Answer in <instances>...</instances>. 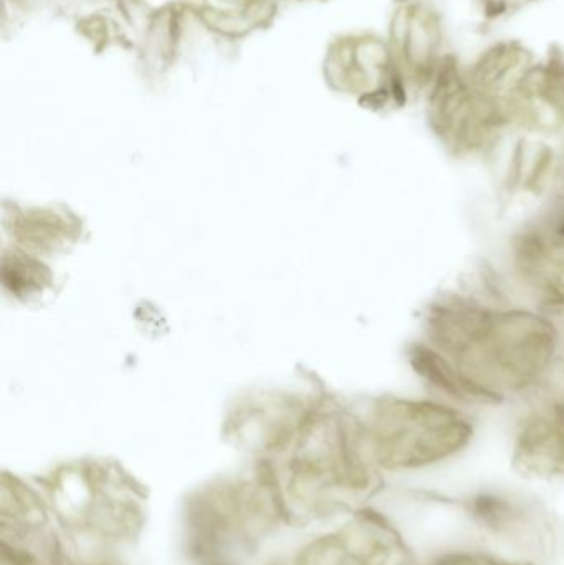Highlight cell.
Instances as JSON below:
<instances>
[{"label": "cell", "mask_w": 564, "mask_h": 565, "mask_svg": "<svg viewBox=\"0 0 564 565\" xmlns=\"http://www.w3.org/2000/svg\"><path fill=\"white\" fill-rule=\"evenodd\" d=\"M424 344L446 367L457 401L500 404L535 387L555 362L560 334L540 312L464 296L434 302Z\"/></svg>", "instance_id": "1"}, {"label": "cell", "mask_w": 564, "mask_h": 565, "mask_svg": "<svg viewBox=\"0 0 564 565\" xmlns=\"http://www.w3.org/2000/svg\"><path fill=\"white\" fill-rule=\"evenodd\" d=\"M472 437V420L450 405L390 397L374 408L366 444L377 467L417 471L462 454Z\"/></svg>", "instance_id": "2"}, {"label": "cell", "mask_w": 564, "mask_h": 565, "mask_svg": "<svg viewBox=\"0 0 564 565\" xmlns=\"http://www.w3.org/2000/svg\"><path fill=\"white\" fill-rule=\"evenodd\" d=\"M427 119L440 145L457 158L490 151L510 128L506 106L470 82L459 60L447 55L426 92Z\"/></svg>", "instance_id": "3"}, {"label": "cell", "mask_w": 564, "mask_h": 565, "mask_svg": "<svg viewBox=\"0 0 564 565\" xmlns=\"http://www.w3.org/2000/svg\"><path fill=\"white\" fill-rule=\"evenodd\" d=\"M443 15L429 0H400L391 20V52L411 95L426 93L449 53Z\"/></svg>", "instance_id": "4"}, {"label": "cell", "mask_w": 564, "mask_h": 565, "mask_svg": "<svg viewBox=\"0 0 564 565\" xmlns=\"http://www.w3.org/2000/svg\"><path fill=\"white\" fill-rule=\"evenodd\" d=\"M406 559L400 533L384 518L363 513L305 547L295 565H404Z\"/></svg>", "instance_id": "5"}, {"label": "cell", "mask_w": 564, "mask_h": 565, "mask_svg": "<svg viewBox=\"0 0 564 565\" xmlns=\"http://www.w3.org/2000/svg\"><path fill=\"white\" fill-rule=\"evenodd\" d=\"M512 254L520 278L536 295L564 308V199L517 235Z\"/></svg>", "instance_id": "6"}, {"label": "cell", "mask_w": 564, "mask_h": 565, "mask_svg": "<svg viewBox=\"0 0 564 565\" xmlns=\"http://www.w3.org/2000/svg\"><path fill=\"white\" fill-rule=\"evenodd\" d=\"M510 126L536 135L564 131V46L533 63L506 102Z\"/></svg>", "instance_id": "7"}, {"label": "cell", "mask_w": 564, "mask_h": 565, "mask_svg": "<svg viewBox=\"0 0 564 565\" xmlns=\"http://www.w3.org/2000/svg\"><path fill=\"white\" fill-rule=\"evenodd\" d=\"M513 467L535 480L564 478V398L536 404L517 428Z\"/></svg>", "instance_id": "8"}, {"label": "cell", "mask_w": 564, "mask_h": 565, "mask_svg": "<svg viewBox=\"0 0 564 565\" xmlns=\"http://www.w3.org/2000/svg\"><path fill=\"white\" fill-rule=\"evenodd\" d=\"M473 523L496 540L525 553H542L552 541L545 514L523 498L486 491L469 501Z\"/></svg>", "instance_id": "9"}, {"label": "cell", "mask_w": 564, "mask_h": 565, "mask_svg": "<svg viewBox=\"0 0 564 565\" xmlns=\"http://www.w3.org/2000/svg\"><path fill=\"white\" fill-rule=\"evenodd\" d=\"M535 62L532 50L519 40H500L483 50L467 73L480 92L506 106L510 93Z\"/></svg>", "instance_id": "10"}, {"label": "cell", "mask_w": 564, "mask_h": 565, "mask_svg": "<svg viewBox=\"0 0 564 565\" xmlns=\"http://www.w3.org/2000/svg\"><path fill=\"white\" fill-rule=\"evenodd\" d=\"M555 156L542 142H520L513 159L512 181L522 191H539L552 175Z\"/></svg>", "instance_id": "11"}, {"label": "cell", "mask_w": 564, "mask_h": 565, "mask_svg": "<svg viewBox=\"0 0 564 565\" xmlns=\"http://www.w3.org/2000/svg\"><path fill=\"white\" fill-rule=\"evenodd\" d=\"M430 565H536L530 561L503 559L492 554L473 553V551H456L437 557Z\"/></svg>", "instance_id": "12"}, {"label": "cell", "mask_w": 564, "mask_h": 565, "mask_svg": "<svg viewBox=\"0 0 564 565\" xmlns=\"http://www.w3.org/2000/svg\"><path fill=\"white\" fill-rule=\"evenodd\" d=\"M525 2H536V0H525Z\"/></svg>", "instance_id": "13"}]
</instances>
